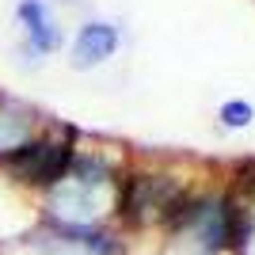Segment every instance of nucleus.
I'll use <instances>...</instances> for the list:
<instances>
[{
    "label": "nucleus",
    "instance_id": "423d86ee",
    "mask_svg": "<svg viewBox=\"0 0 255 255\" xmlns=\"http://www.w3.org/2000/svg\"><path fill=\"white\" fill-rule=\"evenodd\" d=\"M31 137H34V115L0 99V160H11Z\"/></svg>",
    "mask_w": 255,
    "mask_h": 255
},
{
    "label": "nucleus",
    "instance_id": "f257e3e1",
    "mask_svg": "<svg viewBox=\"0 0 255 255\" xmlns=\"http://www.w3.org/2000/svg\"><path fill=\"white\" fill-rule=\"evenodd\" d=\"M115 171L96 156H73L69 171L53 183V210L61 213L57 229H99L107 213H118Z\"/></svg>",
    "mask_w": 255,
    "mask_h": 255
},
{
    "label": "nucleus",
    "instance_id": "1a4fd4ad",
    "mask_svg": "<svg viewBox=\"0 0 255 255\" xmlns=\"http://www.w3.org/2000/svg\"><path fill=\"white\" fill-rule=\"evenodd\" d=\"M252 103H244V99H229V103L221 107V122L229 129H244V126H252Z\"/></svg>",
    "mask_w": 255,
    "mask_h": 255
},
{
    "label": "nucleus",
    "instance_id": "20e7f679",
    "mask_svg": "<svg viewBox=\"0 0 255 255\" xmlns=\"http://www.w3.org/2000/svg\"><path fill=\"white\" fill-rule=\"evenodd\" d=\"M8 164L23 183L53 187V183L69 171V164H73V145H69V141H57V137H31Z\"/></svg>",
    "mask_w": 255,
    "mask_h": 255
},
{
    "label": "nucleus",
    "instance_id": "0eeeda50",
    "mask_svg": "<svg viewBox=\"0 0 255 255\" xmlns=\"http://www.w3.org/2000/svg\"><path fill=\"white\" fill-rule=\"evenodd\" d=\"M19 23H23V31H27V38H31V50L50 53L53 46H57V31H53L42 0H23L19 4Z\"/></svg>",
    "mask_w": 255,
    "mask_h": 255
},
{
    "label": "nucleus",
    "instance_id": "7ed1b4c3",
    "mask_svg": "<svg viewBox=\"0 0 255 255\" xmlns=\"http://www.w3.org/2000/svg\"><path fill=\"white\" fill-rule=\"evenodd\" d=\"M187 191L171 175H129L118 183V213L133 225H171Z\"/></svg>",
    "mask_w": 255,
    "mask_h": 255
},
{
    "label": "nucleus",
    "instance_id": "6e6552de",
    "mask_svg": "<svg viewBox=\"0 0 255 255\" xmlns=\"http://www.w3.org/2000/svg\"><path fill=\"white\" fill-rule=\"evenodd\" d=\"M233 206H236V240H233V248L240 255H255V198L233 202Z\"/></svg>",
    "mask_w": 255,
    "mask_h": 255
},
{
    "label": "nucleus",
    "instance_id": "f03ea898",
    "mask_svg": "<svg viewBox=\"0 0 255 255\" xmlns=\"http://www.w3.org/2000/svg\"><path fill=\"white\" fill-rule=\"evenodd\" d=\"M171 229L179 240H187L206 255L225 252L236 240V206L233 198H221V194L217 198H187L183 210L175 213Z\"/></svg>",
    "mask_w": 255,
    "mask_h": 255
},
{
    "label": "nucleus",
    "instance_id": "39448f33",
    "mask_svg": "<svg viewBox=\"0 0 255 255\" xmlns=\"http://www.w3.org/2000/svg\"><path fill=\"white\" fill-rule=\"evenodd\" d=\"M118 50V31L111 23H84L73 42V65L76 69H92V65L107 61Z\"/></svg>",
    "mask_w": 255,
    "mask_h": 255
}]
</instances>
